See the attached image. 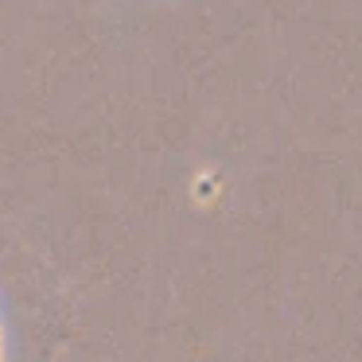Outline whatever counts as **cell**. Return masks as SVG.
Masks as SVG:
<instances>
[{
	"instance_id": "6da1fadb",
	"label": "cell",
	"mask_w": 362,
	"mask_h": 362,
	"mask_svg": "<svg viewBox=\"0 0 362 362\" xmlns=\"http://www.w3.org/2000/svg\"><path fill=\"white\" fill-rule=\"evenodd\" d=\"M0 362H4V339H0Z\"/></svg>"
}]
</instances>
